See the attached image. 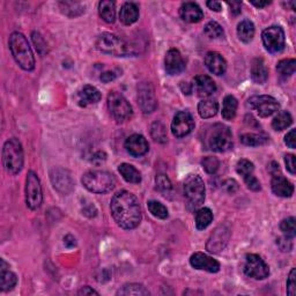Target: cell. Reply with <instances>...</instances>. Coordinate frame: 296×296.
I'll return each instance as SVG.
<instances>
[{
  "label": "cell",
  "mask_w": 296,
  "mask_h": 296,
  "mask_svg": "<svg viewBox=\"0 0 296 296\" xmlns=\"http://www.w3.org/2000/svg\"><path fill=\"white\" fill-rule=\"evenodd\" d=\"M205 65L211 73L215 76H222L227 71V61L216 51L207 52L205 57Z\"/></svg>",
  "instance_id": "20"
},
{
  "label": "cell",
  "mask_w": 296,
  "mask_h": 296,
  "mask_svg": "<svg viewBox=\"0 0 296 296\" xmlns=\"http://www.w3.org/2000/svg\"><path fill=\"white\" fill-rule=\"evenodd\" d=\"M250 109L256 110L260 117L266 118L275 115L280 108V104L275 97L268 95L253 96L248 101Z\"/></svg>",
  "instance_id": "11"
},
{
  "label": "cell",
  "mask_w": 296,
  "mask_h": 296,
  "mask_svg": "<svg viewBox=\"0 0 296 296\" xmlns=\"http://www.w3.org/2000/svg\"><path fill=\"white\" fill-rule=\"evenodd\" d=\"M204 34L206 35L207 37L210 39H218L223 37L224 32L221 26L218 24V22L215 21H210L209 24L205 26L204 28Z\"/></svg>",
  "instance_id": "40"
},
{
  "label": "cell",
  "mask_w": 296,
  "mask_h": 296,
  "mask_svg": "<svg viewBox=\"0 0 296 296\" xmlns=\"http://www.w3.org/2000/svg\"><path fill=\"white\" fill-rule=\"evenodd\" d=\"M118 171L127 183L139 184L141 182L140 171L136 169L135 167L129 165V163H122V165L118 167Z\"/></svg>",
  "instance_id": "29"
},
{
  "label": "cell",
  "mask_w": 296,
  "mask_h": 296,
  "mask_svg": "<svg viewBox=\"0 0 296 296\" xmlns=\"http://www.w3.org/2000/svg\"><path fill=\"white\" fill-rule=\"evenodd\" d=\"M277 244L281 251L288 253V251H291V249H293V238L287 236L280 237L277 240Z\"/></svg>",
  "instance_id": "48"
},
{
  "label": "cell",
  "mask_w": 296,
  "mask_h": 296,
  "mask_svg": "<svg viewBox=\"0 0 296 296\" xmlns=\"http://www.w3.org/2000/svg\"><path fill=\"white\" fill-rule=\"evenodd\" d=\"M10 50L13 58L17 65L25 71H33L35 69V57L27 38L21 33H13L10 36Z\"/></svg>",
  "instance_id": "2"
},
{
  "label": "cell",
  "mask_w": 296,
  "mask_h": 296,
  "mask_svg": "<svg viewBox=\"0 0 296 296\" xmlns=\"http://www.w3.org/2000/svg\"><path fill=\"white\" fill-rule=\"evenodd\" d=\"M201 166L202 168H204V170L207 172V174L213 175L216 171H218L220 167V162L218 158L214 156H206L202 158Z\"/></svg>",
  "instance_id": "44"
},
{
  "label": "cell",
  "mask_w": 296,
  "mask_h": 296,
  "mask_svg": "<svg viewBox=\"0 0 296 296\" xmlns=\"http://www.w3.org/2000/svg\"><path fill=\"white\" fill-rule=\"evenodd\" d=\"M3 163L6 171L11 175L19 174L22 170L25 163V154L19 139L11 138L4 145Z\"/></svg>",
  "instance_id": "4"
},
{
  "label": "cell",
  "mask_w": 296,
  "mask_h": 296,
  "mask_svg": "<svg viewBox=\"0 0 296 296\" xmlns=\"http://www.w3.org/2000/svg\"><path fill=\"white\" fill-rule=\"evenodd\" d=\"M231 237V232L226 226H220L212 234L209 242L206 244V249L211 254H219L226 248L227 243Z\"/></svg>",
  "instance_id": "16"
},
{
  "label": "cell",
  "mask_w": 296,
  "mask_h": 296,
  "mask_svg": "<svg viewBox=\"0 0 296 296\" xmlns=\"http://www.w3.org/2000/svg\"><path fill=\"white\" fill-rule=\"evenodd\" d=\"M285 163H286V168L291 175H295L296 172V163H295V156L293 154H287L285 156Z\"/></svg>",
  "instance_id": "51"
},
{
  "label": "cell",
  "mask_w": 296,
  "mask_h": 296,
  "mask_svg": "<svg viewBox=\"0 0 296 296\" xmlns=\"http://www.w3.org/2000/svg\"><path fill=\"white\" fill-rule=\"evenodd\" d=\"M43 192L37 174L29 171L26 178V204L30 210L36 211L42 205Z\"/></svg>",
  "instance_id": "9"
},
{
  "label": "cell",
  "mask_w": 296,
  "mask_h": 296,
  "mask_svg": "<svg viewBox=\"0 0 296 296\" xmlns=\"http://www.w3.org/2000/svg\"><path fill=\"white\" fill-rule=\"evenodd\" d=\"M17 284V277L10 269L5 260L0 259V288L3 291L12 290Z\"/></svg>",
  "instance_id": "25"
},
{
  "label": "cell",
  "mask_w": 296,
  "mask_h": 296,
  "mask_svg": "<svg viewBox=\"0 0 296 296\" xmlns=\"http://www.w3.org/2000/svg\"><path fill=\"white\" fill-rule=\"evenodd\" d=\"M194 87H196L197 95L202 99H207L211 95H213L216 90V85L213 79L205 74L197 76L194 79Z\"/></svg>",
  "instance_id": "24"
},
{
  "label": "cell",
  "mask_w": 296,
  "mask_h": 296,
  "mask_svg": "<svg viewBox=\"0 0 296 296\" xmlns=\"http://www.w3.org/2000/svg\"><path fill=\"white\" fill-rule=\"evenodd\" d=\"M105 160H107V154H105L103 151H97L96 153L93 154L90 161L94 163V165L99 166V165H102Z\"/></svg>",
  "instance_id": "53"
},
{
  "label": "cell",
  "mask_w": 296,
  "mask_h": 296,
  "mask_svg": "<svg viewBox=\"0 0 296 296\" xmlns=\"http://www.w3.org/2000/svg\"><path fill=\"white\" fill-rule=\"evenodd\" d=\"M229 7H231V12L234 15H237L241 13V7H242V3L241 2H228L227 3Z\"/></svg>",
  "instance_id": "56"
},
{
  "label": "cell",
  "mask_w": 296,
  "mask_h": 296,
  "mask_svg": "<svg viewBox=\"0 0 296 296\" xmlns=\"http://www.w3.org/2000/svg\"><path fill=\"white\" fill-rule=\"evenodd\" d=\"M147 206H148V210L152 213V215L155 216V218H157V219L165 220L168 218V215H169L167 207L163 204H161L160 201L149 200Z\"/></svg>",
  "instance_id": "39"
},
{
  "label": "cell",
  "mask_w": 296,
  "mask_h": 296,
  "mask_svg": "<svg viewBox=\"0 0 296 296\" xmlns=\"http://www.w3.org/2000/svg\"><path fill=\"white\" fill-rule=\"evenodd\" d=\"M285 144L288 146L289 148L294 149L296 147V130H290L285 136Z\"/></svg>",
  "instance_id": "52"
},
{
  "label": "cell",
  "mask_w": 296,
  "mask_h": 296,
  "mask_svg": "<svg viewBox=\"0 0 296 296\" xmlns=\"http://www.w3.org/2000/svg\"><path fill=\"white\" fill-rule=\"evenodd\" d=\"M265 49L271 54H280L285 49V32L279 26L266 28L262 34Z\"/></svg>",
  "instance_id": "10"
},
{
  "label": "cell",
  "mask_w": 296,
  "mask_h": 296,
  "mask_svg": "<svg viewBox=\"0 0 296 296\" xmlns=\"http://www.w3.org/2000/svg\"><path fill=\"white\" fill-rule=\"evenodd\" d=\"M205 184L200 176L189 175L184 180V196L191 211L200 207L205 200Z\"/></svg>",
  "instance_id": "6"
},
{
  "label": "cell",
  "mask_w": 296,
  "mask_h": 296,
  "mask_svg": "<svg viewBox=\"0 0 296 296\" xmlns=\"http://www.w3.org/2000/svg\"><path fill=\"white\" fill-rule=\"evenodd\" d=\"M209 146L212 151L218 153H224L233 148V135L228 126L223 124H215L210 131Z\"/></svg>",
  "instance_id": "7"
},
{
  "label": "cell",
  "mask_w": 296,
  "mask_h": 296,
  "mask_svg": "<svg viewBox=\"0 0 296 296\" xmlns=\"http://www.w3.org/2000/svg\"><path fill=\"white\" fill-rule=\"evenodd\" d=\"M151 134L153 139L160 144H165L167 141V130L166 126L161 122H154L151 127Z\"/></svg>",
  "instance_id": "41"
},
{
  "label": "cell",
  "mask_w": 296,
  "mask_h": 296,
  "mask_svg": "<svg viewBox=\"0 0 296 296\" xmlns=\"http://www.w3.org/2000/svg\"><path fill=\"white\" fill-rule=\"evenodd\" d=\"M95 47L102 54L115 57H125L135 54L133 49L134 47L130 45L123 38L110 33L101 34L96 39Z\"/></svg>",
  "instance_id": "3"
},
{
  "label": "cell",
  "mask_w": 296,
  "mask_h": 296,
  "mask_svg": "<svg viewBox=\"0 0 296 296\" xmlns=\"http://www.w3.org/2000/svg\"><path fill=\"white\" fill-rule=\"evenodd\" d=\"M118 74L115 72V71H105L102 74H101L100 79L102 80L104 83H108V82H111L113 81L115 79L117 78Z\"/></svg>",
  "instance_id": "54"
},
{
  "label": "cell",
  "mask_w": 296,
  "mask_h": 296,
  "mask_svg": "<svg viewBox=\"0 0 296 296\" xmlns=\"http://www.w3.org/2000/svg\"><path fill=\"white\" fill-rule=\"evenodd\" d=\"M295 69H296V61L295 59L291 58L282 59L277 65V71L284 77L293 76L295 73Z\"/></svg>",
  "instance_id": "38"
},
{
  "label": "cell",
  "mask_w": 296,
  "mask_h": 296,
  "mask_svg": "<svg viewBox=\"0 0 296 296\" xmlns=\"http://www.w3.org/2000/svg\"><path fill=\"white\" fill-rule=\"evenodd\" d=\"M250 4H253L254 6H256L257 8H263L265 6H267L271 4V2H262V0H259V2H257V0H250Z\"/></svg>",
  "instance_id": "62"
},
{
  "label": "cell",
  "mask_w": 296,
  "mask_h": 296,
  "mask_svg": "<svg viewBox=\"0 0 296 296\" xmlns=\"http://www.w3.org/2000/svg\"><path fill=\"white\" fill-rule=\"evenodd\" d=\"M138 103L145 113H151L156 109L155 90L149 82H144L138 86Z\"/></svg>",
  "instance_id": "14"
},
{
  "label": "cell",
  "mask_w": 296,
  "mask_h": 296,
  "mask_svg": "<svg viewBox=\"0 0 296 296\" xmlns=\"http://www.w3.org/2000/svg\"><path fill=\"white\" fill-rule=\"evenodd\" d=\"M237 100L233 95H227L223 100V107H222V117L226 121H233L236 116L237 111Z\"/></svg>",
  "instance_id": "32"
},
{
  "label": "cell",
  "mask_w": 296,
  "mask_h": 296,
  "mask_svg": "<svg viewBox=\"0 0 296 296\" xmlns=\"http://www.w3.org/2000/svg\"><path fill=\"white\" fill-rule=\"evenodd\" d=\"M222 189H223L224 192H227L229 194H233L238 190V183L236 182L235 179H232V178L226 179L222 183Z\"/></svg>",
  "instance_id": "49"
},
{
  "label": "cell",
  "mask_w": 296,
  "mask_h": 296,
  "mask_svg": "<svg viewBox=\"0 0 296 296\" xmlns=\"http://www.w3.org/2000/svg\"><path fill=\"white\" fill-rule=\"evenodd\" d=\"M180 88H182V92L184 94L190 95L192 93V86L188 82H180Z\"/></svg>",
  "instance_id": "61"
},
{
  "label": "cell",
  "mask_w": 296,
  "mask_h": 296,
  "mask_svg": "<svg viewBox=\"0 0 296 296\" xmlns=\"http://www.w3.org/2000/svg\"><path fill=\"white\" fill-rule=\"evenodd\" d=\"M219 111V103L214 99H204L198 104V112L200 117L204 119H209L214 117Z\"/></svg>",
  "instance_id": "28"
},
{
  "label": "cell",
  "mask_w": 296,
  "mask_h": 296,
  "mask_svg": "<svg viewBox=\"0 0 296 296\" xmlns=\"http://www.w3.org/2000/svg\"><path fill=\"white\" fill-rule=\"evenodd\" d=\"M194 129V119L188 111H179L175 115L171 123V132L176 138H184Z\"/></svg>",
  "instance_id": "13"
},
{
  "label": "cell",
  "mask_w": 296,
  "mask_h": 296,
  "mask_svg": "<svg viewBox=\"0 0 296 296\" xmlns=\"http://www.w3.org/2000/svg\"><path fill=\"white\" fill-rule=\"evenodd\" d=\"M125 149L130 155L140 157L148 152L149 145L144 135L132 134L125 141Z\"/></svg>",
  "instance_id": "18"
},
{
  "label": "cell",
  "mask_w": 296,
  "mask_h": 296,
  "mask_svg": "<svg viewBox=\"0 0 296 296\" xmlns=\"http://www.w3.org/2000/svg\"><path fill=\"white\" fill-rule=\"evenodd\" d=\"M254 170H255V167H254V163L246 160V158H242L237 162L236 165V171L238 175H241L243 179L245 177H248V176L253 175L254 174Z\"/></svg>",
  "instance_id": "42"
},
{
  "label": "cell",
  "mask_w": 296,
  "mask_h": 296,
  "mask_svg": "<svg viewBox=\"0 0 296 296\" xmlns=\"http://www.w3.org/2000/svg\"><path fill=\"white\" fill-rule=\"evenodd\" d=\"M256 29L253 21L243 20L237 26V36L244 43H250L255 36Z\"/></svg>",
  "instance_id": "30"
},
{
  "label": "cell",
  "mask_w": 296,
  "mask_h": 296,
  "mask_svg": "<svg viewBox=\"0 0 296 296\" xmlns=\"http://www.w3.org/2000/svg\"><path fill=\"white\" fill-rule=\"evenodd\" d=\"M59 6H60L61 12L70 17L80 15L82 14L83 11H85V7L79 3H67V2L59 3Z\"/></svg>",
  "instance_id": "37"
},
{
  "label": "cell",
  "mask_w": 296,
  "mask_h": 296,
  "mask_svg": "<svg viewBox=\"0 0 296 296\" xmlns=\"http://www.w3.org/2000/svg\"><path fill=\"white\" fill-rule=\"evenodd\" d=\"M287 294L289 296L296 295V269L291 268L288 279H287Z\"/></svg>",
  "instance_id": "47"
},
{
  "label": "cell",
  "mask_w": 296,
  "mask_h": 296,
  "mask_svg": "<svg viewBox=\"0 0 296 296\" xmlns=\"http://www.w3.org/2000/svg\"><path fill=\"white\" fill-rule=\"evenodd\" d=\"M155 183L157 189L162 192H168L169 190H171V182L170 179L167 177V175L165 174H158L155 178Z\"/></svg>",
  "instance_id": "45"
},
{
  "label": "cell",
  "mask_w": 296,
  "mask_h": 296,
  "mask_svg": "<svg viewBox=\"0 0 296 296\" xmlns=\"http://www.w3.org/2000/svg\"><path fill=\"white\" fill-rule=\"evenodd\" d=\"M78 294L79 295H83V296H86V295H99V293H97V291L94 290L93 288H90L89 286L82 287V288L78 291Z\"/></svg>",
  "instance_id": "58"
},
{
  "label": "cell",
  "mask_w": 296,
  "mask_h": 296,
  "mask_svg": "<svg viewBox=\"0 0 296 296\" xmlns=\"http://www.w3.org/2000/svg\"><path fill=\"white\" fill-rule=\"evenodd\" d=\"M112 218L119 227L126 231L136 228L141 222V209L133 193L129 191L117 192L110 202Z\"/></svg>",
  "instance_id": "1"
},
{
  "label": "cell",
  "mask_w": 296,
  "mask_h": 296,
  "mask_svg": "<svg viewBox=\"0 0 296 296\" xmlns=\"http://www.w3.org/2000/svg\"><path fill=\"white\" fill-rule=\"evenodd\" d=\"M251 78L256 83L263 85L268 78V71L262 58H256L251 65Z\"/></svg>",
  "instance_id": "27"
},
{
  "label": "cell",
  "mask_w": 296,
  "mask_h": 296,
  "mask_svg": "<svg viewBox=\"0 0 296 296\" xmlns=\"http://www.w3.org/2000/svg\"><path fill=\"white\" fill-rule=\"evenodd\" d=\"M82 185L93 193H107L115 188V177L112 174L104 170H89L81 178Z\"/></svg>",
  "instance_id": "5"
},
{
  "label": "cell",
  "mask_w": 296,
  "mask_h": 296,
  "mask_svg": "<svg viewBox=\"0 0 296 296\" xmlns=\"http://www.w3.org/2000/svg\"><path fill=\"white\" fill-rule=\"evenodd\" d=\"M99 13L107 24H113L116 20V5L110 0H103L99 4Z\"/></svg>",
  "instance_id": "31"
},
{
  "label": "cell",
  "mask_w": 296,
  "mask_h": 296,
  "mask_svg": "<svg viewBox=\"0 0 296 296\" xmlns=\"http://www.w3.org/2000/svg\"><path fill=\"white\" fill-rule=\"evenodd\" d=\"M244 182L246 184V187H248L250 190H253V191H260V189H262L259 180L256 178V176L254 174L248 176V177H245Z\"/></svg>",
  "instance_id": "50"
},
{
  "label": "cell",
  "mask_w": 296,
  "mask_h": 296,
  "mask_svg": "<svg viewBox=\"0 0 296 296\" xmlns=\"http://www.w3.org/2000/svg\"><path fill=\"white\" fill-rule=\"evenodd\" d=\"M166 71L169 76H177L185 70V63L177 49H170L165 58Z\"/></svg>",
  "instance_id": "17"
},
{
  "label": "cell",
  "mask_w": 296,
  "mask_h": 296,
  "mask_svg": "<svg viewBox=\"0 0 296 296\" xmlns=\"http://www.w3.org/2000/svg\"><path fill=\"white\" fill-rule=\"evenodd\" d=\"M108 109L112 118L118 123L127 121L133 115V110L129 101L117 92H111L108 95Z\"/></svg>",
  "instance_id": "8"
},
{
  "label": "cell",
  "mask_w": 296,
  "mask_h": 296,
  "mask_svg": "<svg viewBox=\"0 0 296 296\" xmlns=\"http://www.w3.org/2000/svg\"><path fill=\"white\" fill-rule=\"evenodd\" d=\"M213 221V213L207 207H202L196 212V227L199 231H204Z\"/></svg>",
  "instance_id": "33"
},
{
  "label": "cell",
  "mask_w": 296,
  "mask_h": 296,
  "mask_svg": "<svg viewBox=\"0 0 296 296\" xmlns=\"http://www.w3.org/2000/svg\"><path fill=\"white\" fill-rule=\"evenodd\" d=\"M179 16L189 24H197L202 20L204 13L196 3H184L179 8Z\"/></svg>",
  "instance_id": "23"
},
{
  "label": "cell",
  "mask_w": 296,
  "mask_h": 296,
  "mask_svg": "<svg viewBox=\"0 0 296 296\" xmlns=\"http://www.w3.org/2000/svg\"><path fill=\"white\" fill-rule=\"evenodd\" d=\"M269 172H271L272 176H276V175H279L281 174L280 172V168L279 165H278L277 162H271V165H269Z\"/></svg>",
  "instance_id": "59"
},
{
  "label": "cell",
  "mask_w": 296,
  "mask_h": 296,
  "mask_svg": "<svg viewBox=\"0 0 296 296\" xmlns=\"http://www.w3.org/2000/svg\"><path fill=\"white\" fill-rule=\"evenodd\" d=\"M293 123V117L288 111H280L277 116L273 118L272 127L276 131H282L289 127Z\"/></svg>",
  "instance_id": "34"
},
{
  "label": "cell",
  "mask_w": 296,
  "mask_h": 296,
  "mask_svg": "<svg viewBox=\"0 0 296 296\" xmlns=\"http://www.w3.org/2000/svg\"><path fill=\"white\" fill-rule=\"evenodd\" d=\"M190 264L196 269H204L210 273H216L220 271V264L218 260L202 253H196L190 258Z\"/></svg>",
  "instance_id": "19"
},
{
  "label": "cell",
  "mask_w": 296,
  "mask_h": 296,
  "mask_svg": "<svg viewBox=\"0 0 296 296\" xmlns=\"http://www.w3.org/2000/svg\"><path fill=\"white\" fill-rule=\"evenodd\" d=\"M244 273L250 278H254L256 280L266 279L269 276L268 265L264 262V259L260 256L256 254H249L245 257L244 263Z\"/></svg>",
  "instance_id": "12"
},
{
  "label": "cell",
  "mask_w": 296,
  "mask_h": 296,
  "mask_svg": "<svg viewBox=\"0 0 296 296\" xmlns=\"http://www.w3.org/2000/svg\"><path fill=\"white\" fill-rule=\"evenodd\" d=\"M207 6H209L210 10L214 11V12H220L222 10V6L219 2H207Z\"/></svg>",
  "instance_id": "60"
},
{
  "label": "cell",
  "mask_w": 296,
  "mask_h": 296,
  "mask_svg": "<svg viewBox=\"0 0 296 296\" xmlns=\"http://www.w3.org/2000/svg\"><path fill=\"white\" fill-rule=\"evenodd\" d=\"M82 212H83V214L87 215V216H89V218H94V216H96L97 214V210L95 209V206L92 204V202H89V205H85V207L82 209Z\"/></svg>",
  "instance_id": "55"
},
{
  "label": "cell",
  "mask_w": 296,
  "mask_h": 296,
  "mask_svg": "<svg viewBox=\"0 0 296 296\" xmlns=\"http://www.w3.org/2000/svg\"><path fill=\"white\" fill-rule=\"evenodd\" d=\"M50 178L54 188L61 194H69L73 190L74 183L69 170L57 168L51 171Z\"/></svg>",
  "instance_id": "15"
},
{
  "label": "cell",
  "mask_w": 296,
  "mask_h": 296,
  "mask_svg": "<svg viewBox=\"0 0 296 296\" xmlns=\"http://www.w3.org/2000/svg\"><path fill=\"white\" fill-rule=\"evenodd\" d=\"M139 17V7L134 3H125L122 6L121 12H119V19L122 24L125 26H131L138 20Z\"/></svg>",
  "instance_id": "26"
},
{
  "label": "cell",
  "mask_w": 296,
  "mask_h": 296,
  "mask_svg": "<svg viewBox=\"0 0 296 296\" xmlns=\"http://www.w3.org/2000/svg\"><path fill=\"white\" fill-rule=\"evenodd\" d=\"M117 295H125V296H143L149 295V291L145 288L143 285L139 284H127L122 287V289L117 291Z\"/></svg>",
  "instance_id": "35"
},
{
  "label": "cell",
  "mask_w": 296,
  "mask_h": 296,
  "mask_svg": "<svg viewBox=\"0 0 296 296\" xmlns=\"http://www.w3.org/2000/svg\"><path fill=\"white\" fill-rule=\"evenodd\" d=\"M64 244L66 248H74V246L77 245V240H76V237L72 236V235H66L64 237Z\"/></svg>",
  "instance_id": "57"
},
{
  "label": "cell",
  "mask_w": 296,
  "mask_h": 296,
  "mask_svg": "<svg viewBox=\"0 0 296 296\" xmlns=\"http://www.w3.org/2000/svg\"><path fill=\"white\" fill-rule=\"evenodd\" d=\"M280 229L287 237L294 238L296 235V226H295L294 216H289V218L282 220L280 223Z\"/></svg>",
  "instance_id": "43"
},
{
  "label": "cell",
  "mask_w": 296,
  "mask_h": 296,
  "mask_svg": "<svg viewBox=\"0 0 296 296\" xmlns=\"http://www.w3.org/2000/svg\"><path fill=\"white\" fill-rule=\"evenodd\" d=\"M241 141L245 146H250V147H257V146L265 145L268 141V138L264 134L258 133H244L241 135Z\"/></svg>",
  "instance_id": "36"
},
{
  "label": "cell",
  "mask_w": 296,
  "mask_h": 296,
  "mask_svg": "<svg viewBox=\"0 0 296 296\" xmlns=\"http://www.w3.org/2000/svg\"><path fill=\"white\" fill-rule=\"evenodd\" d=\"M101 97L102 96H101V93L97 88L90 85H86L78 92L77 101L80 107L85 108L87 105L96 104L97 102H100Z\"/></svg>",
  "instance_id": "22"
},
{
  "label": "cell",
  "mask_w": 296,
  "mask_h": 296,
  "mask_svg": "<svg viewBox=\"0 0 296 296\" xmlns=\"http://www.w3.org/2000/svg\"><path fill=\"white\" fill-rule=\"evenodd\" d=\"M32 38H33V42L35 44V47H36V50L39 55H44L47 52V43L44 41V38L42 37V35L39 33L34 32L32 34Z\"/></svg>",
  "instance_id": "46"
},
{
  "label": "cell",
  "mask_w": 296,
  "mask_h": 296,
  "mask_svg": "<svg viewBox=\"0 0 296 296\" xmlns=\"http://www.w3.org/2000/svg\"><path fill=\"white\" fill-rule=\"evenodd\" d=\"M271 188L273 193L278 197L289 198L294 193V185L291 184L288 179L284 177L281 174L272 176Z\"/></svg>",
  "instance_id": "21"
}]
</instances>
